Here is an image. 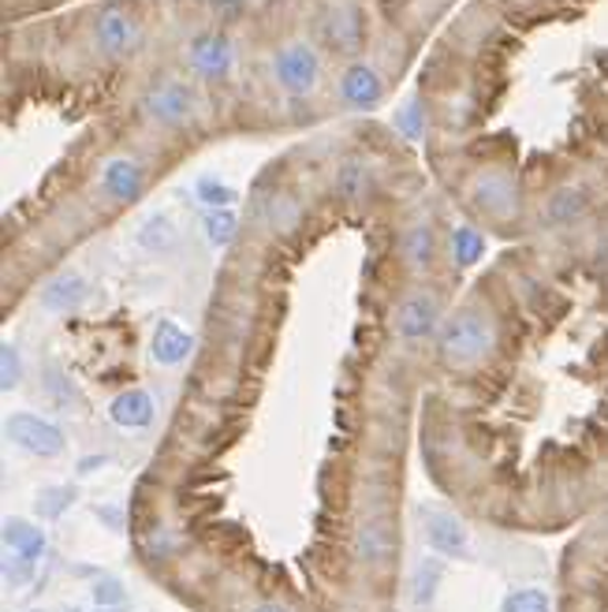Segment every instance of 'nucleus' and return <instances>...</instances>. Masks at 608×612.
<instances>
[{
	"label": "nucleus",
	"instance_id": "nucleus-22",
	"mask_svg": "<svg viewBox=\"0 0 608 612\" xmlns=\"http://www.w3.org/2000/svg\"><path fill=\"white\" fill-rule=\"evenodd\" d=\"M262 217H265V224H270L273 232L287 236V232H295L298 221H303V206H298L292 195H273L270 202H265Z\"/></svg>",
	"mask_w": 608,
	"mask_h": 612
},
{
	"label": "nucleus",
	"instance_id": "nucleus-25",
	"mask_svg": "<svg viewBox=\"0 0 608 612\" xmlns=\"http://www.w3.org/2000/svg\"><path fill=\"white\" fill-rule=\"evenodd\" d=\"M500 612H553V601L538 586H519V590H511V594L504 598Z\"/></svg>",
	"mask_w": 608,
	"mask_h": 612
},
{
	"label": "nucleus",
	"instance_id": "nucleus-34",
	"mask_svg": "<svg viewBox=\"0 0 608 612\" xmlns=\"http://www.w3.org/2000/svg\"><path fill=\"white\" fill-rule=\"evenodd\" d=\"M101 463H105V456H87V459H82L79 471H82V475H90V471H94V467H101Z\"/></svg>",
	"mask_w": 608,
	"mask_h": 612
},
{
	"label": "nucleus",
	"instance_id": "nucleus-14",
	"mask_svg": "<svg viewBox=\"0 0 608 612\" xmlns=\"http://www.w3.org/2000/svg\"><path fill=\"white\" fill-rule=\"evenodd\" d=\"M399 254H404V265L411 273H429L433 262H437V232H433L429 221H415L399 239Z\"/></svg>",
	"mask_w": 608,
	"mask_h": 612
},
{
	"label": "nucleus",
	"instance_id": "nucleus-17",
	"mask_svg": "<svg viewBox=\"0 0 608 612\" xmlns=\"http://www.w3.org/2000/svg\"><path fill=\"white\" fill-rule=\"evenodd\" d=\"M109 415L120 430H146V426L153 422V400H150L146 389H128L112 400Z\"/></svg>",
	"mask_w": 608,
	"mask_h": 612
},
{
	"label": "nucleus",
	"instance_id": "nucleus-36",
	"mask_svg": "<svg viewBox=\"0 0 608 612\" xmlns=\"http://www.w3.org/2000/svg\"><path fill=\"white\" fill-rule=\"evenodd\" d=\"M98 612H112V609H98Z\"/></svg>",
	"mask_w": 608,
	"mask_h": 612
},
{
	"label": "nucleus",
	"instance_id": "nucleus-15",
	"mask_svg": "<svg viewBox=\"0 0 608 612\" xmlns=\"http://www.w3.org/2000/svg\"><path fill=\"white\" fill-rule=\"evenodd\" d=\"M150 351L161 366H180L194 351V336L188 329H180L176 322H158Z\"/></svg>",
	"mask_w": 608,
	"mask_h": 612
},
{
	"label": "nucleus",
	"instance_id": "nucleus-1",
	"mask_svg": "<svg viewBox=\"0 0 608 612\" xmlns=\"http://www.w3.org/2000/svg\"><path fill=\"white\" fill-rule=\"evenodd\" d=\"M497 322L489 318L478 306H463L452 318L440 325L437 333V351L445 366L452 370H467V366H478L482 359H489L497 351Z\"/></svg>",
	"mask_w": 608,
	"mask_h": 612
},
{
	"label": "nucleus",
	"instance_id": "nucleus-8",
	"mask_svg": "<svg viewBox=\"0 0 608 612\" xmlns=\"http://www.w3.org/2000/svg\"><path fill=\"white\" fill-rule=\"evenodd\" d=\"M336 101L352 112H374L381 101H385V79H381V71L374 64L355 60V64H347L344 71H340Z\"/></svg>",
	"mask_w": 608,
	"mask_h": 612
},
{
	"label": "nucleus",
	"instance_id": "nucleus-18",
	"mask_svg": "<svg viewBox=\"0 0 608 612\" xmlns=\"http://www.w3.org/2000/svg\"><path fill=\"white\" fill-rule=\"evenodd\" d=\"M87 299V280L75 277V273H64V277L49 280L45 288H41L38 303L45 306L49 314H68L75 310V306Z\"/></svg>",
	"mask_w": 608,
	"mask_h": 612
},
{
	"label": "nucleus",
	"instance_id": "nucleus-12",
	"mask_svg": "<svg viewBox=\"0 0 608 612\" xmlns=\"http://www.w3.org/2000/svg\"><path fill=\"white\" fill-rule=\"evenodd\" d=\"M396 527L388 523L385 516H366L363 523L355 527V557H358V564H366V568H385L388 560L396 557Z\"/></svg>",
	"mask_w": 608,
	"mask_h": 612
},
{
	"label": "nucleus",
	"instance_id": "nucleus-4",
	"mask_svg": "<svg viewBox=\"0 0 608 612\" xmlns=\"http://www.w3.org/2000/svg\"><path fill=\"white\" fill-rule=\"evenodd\" d=\"M273 83L284 90L287 98H311L317 83H322V57L306 42H284L270 60Z\"/></svg>",
	"mask_w": 608,
	"mask_h": 612
},
{
	"label": "nucleus",
	"instance_id": "nucleus-20",
	"mask_svg": "<svg viewBox=\"0 0 608 612\" xmlns=\"http://www.w3.org/2000/svg\"><path fill=\"white\" fill-rule=\"evenodd\" d=\"M448 247H452V262H456L459 269H470V265L486 254V236H482L478 228H470V224H456L448 236Z\"/></svg>",
	"mask_w": 608,
	"mask_h": 612
},
{
	"label": "nucleus",
	"instance_id": "nucleus-9",
	"mask_svg": "<svg viewBox=\"0 0 608 612\" xmlns=\"http://www.w3.org/2000/svg\"><path fill=\"white\" fill-rule=\"evenodd\" d=\"M322 38L328 49H336V53H358L366 42V16L363 8L355 4V0H336V4L325 8L322 16Z\"/></svg>",
	"mask_w": 608,
	"mask_h": 612
},
{
	"label": "nucleus",
	"instance_id": "nucleus-21",
	"mask_svg": "<svg viewBox=\"0 0 608 612\" xmlns=\"http://www.w3.org/2000/svg\"><path fill=\"white\" fill-rule=\"evenodd\" d=\"M333 191L340 198H347V202H358V198H366L369 195V169L363 165V161H344V165L336 169V176H333Z\"/></svg>",
	"mask_w": 608,
	"mask_h": 612
},
{
	"label": "nucleus",
	"instance_id": "nucleus-29",
	"mask_svg": "<svg viewBox=\"0 0 608 612\" xmlns=\"http://www.w3.org/2000/svg\"><path fill=\"white\" fill-rule=\"evenodd\" d=\"M437 583H440V564H437V560H426V564H418V571H415V590H411L415 605H429L433 594H437Z\"/></svg>",
	"mask_w": 608,
	"mask_h": 612
},
{
	"label": "nucleus",
	"instance_id": "nucleus-31",
	"mask_svg": "<svg viewBox=\"0 0 608 612\" xmlns=\"http://www.w3.org/2000/svg\"><path fill=\"white\" fill-rule=\"evenodd\" d=\"M90 594H94L98 605H120V601H123V586L116 583V579H101V583H94V590H90Z\"/></svg>",
	"mask_w": 608,
	"mask_h": 612
},
{
	"label": "nucleus",
	"instance_id": "nucleus-32",
	"mask_svg": "<svg viewBox=\"0 0 608 612\" xmlns=\"http://www.w3.org/2000/svg\"><path fill=\"white\" fill-rule=\"evenodd\" d=\"M4 579H8V583H16V586H23L30 579V564H27V560H16V557L4 553Z\"/></svg>",
	"mask_w": 608,
	"mask_h": 612
},
{
	"label": "nucleus",
	"instance_id": "nucleus-13",
	"mask_svg": "<svg viewBox=\"0 0 608 612\" xmlns=\"http://www.w3.org/2000/svg\"><path fill=\"white\" fill-rule=\"evenodd\" d=\"M422 519H426V542L433 553H440V557H467V545H470V538H467V527L459 523L452 512H440V508H426L422 512Z\"/></svg>",
	"mask_w": 608,
	"mask_h": 612
},
{
	"label": "nucleus",
	"instance_id": "nucleus-35",
	"mask_svg": "<svg viewBox=\"0 0 608 612\" xmlns=\"http://www.w3.org/2000/svg\"><path fill=\"white\" fill-rule=\"evenodd\" d=\"M254 612H287L284 605H257Z\"/></svg>",
	"mask_w": 608,
	"mask_h": 612
},
{
	"label": "nucleus",
	"instance_id": "nucleus-16",
	"mask_svg": "<svg viewBox=\"0 0 608 612\" xmlns=\"http://www.w3.org/2000/svg\"><path fill=\"white\" fill-rule=\"evenodd\" d=\"M0 538H4V553L16 560H27V564H34L45 553V534H41V527L27 523V519H8Z\"/></svg>",
	"mask_w": 608,
	"mask_h": 612
},
{
	"label": "nucleus",
	"instance_id": "nucleus-27",
	"mask_svg": "<svg viewBox=\"0 0 608 612\" xmlns=\"http://www.w3.org/2000/svg\"><path fill=\"white\" fill-rule=\"evenodd\" d=\"M71 504H75V489H71V486H57V489H45V493H38L34 512L41 519H57L60 512H68Z\"/></svg>",
	"mask_w": 608,
	"mask_h": 612
},
{
	"label": "nucleus",
	"instance_id": "nucleus-3",
	"mask_svg": "<svg viewBox=\"0 0 608 612\" xmlns=\"http://www.w3.org/2000/svg\"><path fill=\"white\" fill-rule=\"evenodd\" d=\"M142 42H146V30H142L139 16L123 4H105L94 16V23H90V45H94L105 60L135 57Z\"/></svg>",
	"mask_w": 608,
	"mask_h": 612
},
{
	"label": "nucleus",
	"instance_id": "nucleus-7",
	"mask_svg": "<svg viewBox=\"0 0 608 612\" xmlns=\"http://www.w3.org/2000/svg\"><path fill=\"white\" fill-rule=\"evenodd\" d=\"M142 187H146V169H142V161L135 157V153H112V157L101 161L98 191L109 202L128 206V202H135L142 195Z\"/></svg>",
	"mask_w": 608,
	"mask_h": 612
},
{
	"label": "nucleus",
	"instance_id": "nucleus-6",
	"mask_svg": "<svg viewBox=\"0 0 608 612\" xmlns=\"http://www.w3.org/2000/svg\"><path fill=\"white\" fill-rule=\"evenodd\" d=\"M183 64H188L191 75H199L202 83H224V79L235 71V45L229 34H199L191 38V45L183 49Z\"/></svg>",
	"mask_w": 608,
	"mask_h": 612
},
{
	"label": "nucleus",
	"instance_id": "nucleus-2",
	"mask_svg": "<svg viewBox=\"0 0 608 612\" xmlns=\"http://www.w3.org/2000/svg\"><path fill=\"white\" fill-rule=\"evenodd\" d=\"M139 112L142 120L161 131H183L199 116V98L188 83L180 79H158L153 86L142 90V101H139Z\"/></svg>",
	"mask_w": 608,
	"mask_h": 612
},
{
	"label": "nucleus",
	"instance_id": "nucleus-30",
	"mask_svg": "<svg viewBox=\"0 0 608 612\" xmlns=\"http://www.w3.org/2000/svg\"><path fill=\"white\" fill-rule=\"evenodd\" d=\"M19 377H23V359H19V348L16 344H4V348H0V389L12 392L19 385Z\"/></svg>",
	"mask_w": 608,
	"mask_h": 612
},
{
	"label": "nucleus",
	"instance_id": "nucleus-26",
	"mask_svg": "<svg viewBox=\"0 0 608 612\" xmlns=\"http://www.w3.org/2000/svg\"><path fill=\"white\" fill-rule=\"evenodd\" d=\"M393 124H396V131H399L404 139H411V142L422 139V131H426V116H422V101H418V98H407L404 105L396 109V120H393Z\"/></svg>",
	"mask_w": 608,
	"mask_h": 612
},
{
	"label": "nucleus",
	"instance_id": "nucleus-23",
	"mask_svg": "<svg viewBox=\"0 0 608 612\" xmlns=\"http://www.w3.org/2000/svg\"><path fill=\"white\" fill-rule=\"evenodd\" d=\"M139 243H142L146 251L164 254V251L176 247V228H172V221L164 217V213H153V217L139 228Z\"/></svg>",
	"mask_w": 608,
	"mask_h": 612
},
{
	"label": "nucleus",
	"instance_id": "nucleus-28",
	"mask_svg": "<svg viewBox=\"0 0 608 612\" xmlns=\"http://www.w3.org/2000/svg\"><path fill=\"white\" fill-rule=\"evenodd\" d=\"M194 195H199L202 206H210V210H229L235 202V191L229 187V183H221L213 176H205V180L194 183Z\"/></svg>",
	"mask_w": 608,
	"mask_h": 612
},
{
	"label": "nucleus",
	"instance_id": "nucleus-24",
	"mask_svg": "<svg viewBox=\"0 0 608 612\" xmlns=\"http://www.w3.org/2000/svg\"><path fill=\"white\" fill-rule=\"evenodd\" d=\"M235 232H240V217H235L232 210L205 213V239H210L213 247H229V243L235 239Z\"/></svg>",
	"mask_w": 608,
	"mask_h": 612
},
{
	"label": "nucleus",
	"instance_id": "nucleus-10",
	"mask_svg": "<svg viewBox=\"0 0 608 612\" xmlns=\"http://www.w3.org/2000/svg\"><path fill=\"white\" fill-rule=\"evenodd\" d=\"M4 434H8V441L19 445V448H23V452H30V456L49 459V456H60V452H64V434H60V426H53L49 418L30 415V411L8 415Z\"/></svg>",
	"mask_w": 608,
	"mask_h": 612
},
{
	"label": "nucleus",
	"instance_id": "nucleus-33",
	"mask_svg": "<svg viewBox=\"0 0 608 612\" xmlns=\"http://www.w3.org/2000/svg\"><path fill=\"white\" fill-rule=\"evenodd\" d=\"M98 519H105L109 530H123V512H120V508H98Z\"/></svg>",
	"mask_w": 608,
	"mask_h": 612
},
{
	"label": "nucleus",
	"instance_id": "nucleus-11",
	"mask_svg": "<svg viewBox=\"0 0 608 612\" xmlns=\"http://www.w3.org/2000/svg\"><path fill=\"white\" fill-rule=\"evenodd\" d=\"M440 325V303L433 292H411L399 299L396 314H393V329L399 340L407 344H418V340H429Z\"/></svg>",
	"mask_w": 608,
	"mask_h": 612
},
{
	"label": "nucleus",
	"instance_id": "nucleus-19",
	"mask_svg": "<svg viewBox=\"0 0 608 612\" xmlns=\"http://www.w3.org/2000/svg\"><path fill=\"white\" fill-rule=\"evenodd\" d=\"M586 206H590V195H586V187H560L556 195L549 198V206H545V221L549 224H571V221H579Z\"/></svg>",
	"mask_w": 608,
	"mask_h": 612
},
{
	"label": "nucleus",
	"instance_id": "nucleus-5",
	"mask_svg": "<svg viewBox=\"0 0 608 612\" xmlns=\"http://www.w3.org/2000/svg\"><path fill=\"white\" fill-rule=\"evenodd\" d=\"M470 202L493 221H511L519 213V183L504 165H486L470 180Z\"/></svg>",
	"mask_w": 608,
	"mask_h": 612
}]
</instances>
